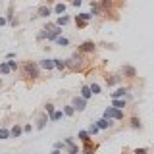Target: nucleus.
<instances>
[{
  "instance_id": "f257e3e1",
  "label": "nucleus",
  "mask_w": 154,
  "mask_h": 154,
  "mask_svg": "<svg viewBox=\"0 0 154 154\" xmlns=\"http://www.w3.org/2000/svg\"><path fill=\"white\" fill-rule=\"evenodd\" d=\"M23 73H25V77L37 79L38 77V66L35 62H25V64H23Z\"/></svg>"
},
{
  "instance_id": "f03ea898",
  "label": "nucleus",
  "mask_w": 154,
  "mask_h": 154,
  "mask_svg": "<svg viewBox=\"0 0 154 154\" xmlns=\"http://www.w3.org/2000/svg\"><path fill=\"white\" fill-rule=\"evenodd\" d=\"M102 118H106V119H123V110H116V108H106L104 110V116Z\"/></svg>"
},
{
  "instance_id": "7ed1b4c3",
  "label": "nucleus",
  "mask_w": 154,
  "mask_h": 154,
  "mask_svg": "<svg viewBox=\"0 0 154 154\" xmlns=\"http://www.w3.org/2000/svg\"><path fill=\"white\" fill-rule=\"evenodd\" d=\"M93 17L91 14H79V16L75 17V25L79 27V29H85L87 25H89V19Z\"/></svg>"
},
{
  "instance_id": "20e7f679",
  "label": "nucleus",
  "mask_w": 154,
  "mask_h": 154,
  "mask_svg": "<svg viewBox=\"0 0 154 154\" xmlns=\"http://www.w3.org/2000/svg\"><path fill=\"white\" fill-rule=\"evenodd\" d=\"M66 67H71V69H79L81 67V56L73 54L69 60H66Z\"/></svg>"
},
{
  "instance_id": "39448f33",
  "label": "nucleus",
  "mask_w": 154,
  "mask_h": 154,
  "mask_svg": "<svg viewBox=\"0 0 154 154\" xmlns=\"http://www.w3.org/2000/svg\"><path fill=\"white\" fill-rule=\"evenodd\" d=\"M71 106H73V110H77V112H83V110L87 108V100L81 98V96H73V102H71Z\"/></svg>"
},
{
  "instance_id": "423d86ee",
  "label": "nucleus",
  "mask_w": 154,
  "mask_h": 154,
  "mask_svg": "<svg viewBox=\"0 0 154 154\" xmlns=\"http://www.w3.org/2000/svg\"><path fill=\"white\" fill-rule=\"evenodd\" d=\"M60 35H62V27L52 25L50 29H48V33H46V41H54V38L60 37Z\"/></svg>"
},
{
  "instance_id": "0eeeda50",
  "label": "nucleus",
  "mask_w": 154,
  "mask_h": 154,
  "mask_svg": "<svg viewBox=\"0 0 154 154\" xmlns=\"http://www.w3.org/2000/svg\"><path fill=\"white\" fill-rule=\"evenodd\" d=\"M96 50V45L93 41H85L79 45V52H94Z\"/></svg>"
},
{
  "instance_id": "6e6552de",
  "label": "nucleus",
  "mask_w": 154,
  "mask_h": 154,
  "mask_svg": "<svg viewBox=\"0 0 154 154\" xmlns=\"http://www.w3.org/2000/svg\"><path fill=\"white\" fill-rule=\"evenodd\" d=\"M66 144H67V152H69V154H79L81 152V148L73 143V139H71V137L66 139Z\"/></svg>"
},
{
  "instance_id": "1a4fd4ad",
  "label": "nucleus",
  "mask_w": 154,
  "mask_h": 154,
  "mask_svg": "<svg viewBox=\"0 0 154 154\" xmlns=\"http://www.w3.org/2000/svg\"><path fill=\"white\" fill-rule=\"evenodd\" d=\"M37 66H38V69H46V71H52V69H54V62H52V60H48V58L41 60Z\"/></svg>"
},
{
  "instance_id": "9d476101",
  "label": "nucleus",
  "mask_w": 154,
  "mask_h": 154,
  "mask_svg": "<svg viewBox=\"0 0 154 154\" xmlns=\"http://www.w3.org/2000/svg\"><path fill=\"white\" fill-rule=\"evenodd\" d=\"M94 150H96V144L91 141V139L89 141H83V150H81L83 154H93Z\"/></svg>"
},
{
  "instance_id": "9b49d317",
  "label": "nucleus",
  "mask_w": 154,
  "mask_h": 154,
  "mask_svg": "<svg viewBox=\"0 0 154 154\" xmlns=\"http://www.w3.org/2000/svg\"><path fill=\"white\" fill-rule=\"evenodd\" d=\"M127 93H129V87H119V89H116L112 93V98H123Z\"/></svg>"
},
{
  "instance_id": "f8f14e48",
  "label": "nucleus",
  "mask_w": 154,
  "mask_h": 154,
  "mask_svg": "<svg viewBox=\"0 0 154 154\" xmlns=\"http://www.w3.org/2000/svg\"><path fill=\"white\" fill-rule=\"evenodd\" d=\"M125 106H127L125 98H112V108H116V110H125Z\"/></svg>"
},
{
  "instance_id": "ddd939ff",
  "label": "nucleus",
  "mask_w": 154,
  "mask_h": 154,
  "mask_svg": "<svg viewBox=\"0 0 154 154\" xmlns=\"http://www.w3.org/2000/svg\"><path fill=\"white\" fill-rule=\"evenodd\" d=\"M96 123V127H98V129H108V127H112V119H106V118H100L98 119V122H94Z\"/></svg>"
},
{
  "instance_id": "4468645a",
  "label": "nucleus",
  "mask_w": 154,
  "mask_h": 154,
  "mask_svg": "<svg viewBox=\"0 0 154 154\" xmlns=\"http://www.w3.org/2000/svg\"><path fill=\"white\" fill-rule=\"evenodd\" d=\"M122 73H123L125 77H129V79H133V77H137V69H135V67H131V66H123Z\"/></svg>"
},
{
  "instance_id": "2eb2a0df",
  "label": "nucleus",
  "mask_w": 154,
  "mask_h": 154,
  "mask_svg": "<svg viewBox=\"0 0 154 154\" xmlns=\"http://www.w3.org/2000/svg\"><path fill=\"white\" fill-rule=\"evenodd\" d=\"M104 79H106V85L112 87V85H116V83H119V81H122V77H119V75H106Z\"/></svg>"
},
{
  "instance_id": "dca6fc26",
  "label": "nucleus",
  "mask_w": 154,
  "mask_h": 154,
  "mask_svg": "<svg viewBox=\"0 0 154 154\" xmlns=\"http://www.w3.org/2000/svg\"><path fill=\"white\" fill-rule=\"evenodd\" d=\"M48 123V116L46 114H41L37 119V129H45V125Z\"/></svg>"
},
{
  "instance_id": "f3484780",
  "label": "nucleus",
  "mask_w": 154,
  "mask_h": 154,
  "mask_svg": "<svg viewBox=\"0 0 154 154\" xmlns=\"http://www.w3.org/2000/svg\"><path fill=\"white\" fill-rule=\"evenodd\" d=\"M48 16H50V8H48V6H41V8L37 10V16L35 17H48Z\"/></svg>"
},
{
  "instance_id": "a211bd4d",
  "label": "nucleus",
  "mask_w": 154,
  "mask_h": 154,
  "mask_svg": "<svg viewBox=\"0 0 154 154\" xmlns=\"http://www.w3.org/2000/svg\"><path fill=\"white\" fill-rule=\"evenodd\" d=\"M21 133H23V129H21V125H17V123L14 125L12 129H10V137H16V139H17Z\"/></svg>"
},
{
  "instance_id": "6ab92c4d",
  "label": "nucleus",
  "mask_w": 154,
  "mask_h": 154,
  "mask_svg": "<svg viewBox=\"0 0 154 154\" xmlns=\"http://www.w3.org/2000/svg\"><path fill=\"white\" fill-rule=\"evenodd\" d=\"M52 62H54V69H66V60H60V58H54V60H52Z\"/></svg>"
},
{
  "instance_id": "aec40b11",
  "label": "nucleus",
  "mask_w": 154,
  "mask_h": 154,
  "mask_svg": "<svg viewBox=\"0 0 154 154\" xmlns=\"http://www.w3.org/2000/svg\"><path fill=\"white\" fill-rule=\"evenodd\" d=\"M81 98H85V100H89L91 98V96H93V94H91V91H89V85H85V87H81Z\"/></svg>"
},
{
  "instance_id": "412c9836",
  "label": "nucleus",
  "mask_w": 154,
  "mask_h": 154,
  "mask_svg": "<svg viewBox=\"0 0 154 154\" xmlns=\"http://www.w3.org/2000/svg\"><path fill=\"white\" fill-rule=\"evenodd\" d=\"M54 41H56V45H60V46H67V45H69V38H67V37H56L54 38Z\"/></svg>"
},
{
  "instance_id": "4be33fe9",
  "label": "nucleus",
  "mask_w": 154,
  "mask_h": 154,
  "mask_svg": "<svg viewBox=\"0 0 154 154\" xmlns=\"http://www.w3.org/2000/svg\"><path fill=\"white\" fill-rule=\"evenodd\" d=\"M64 118V112H54L52 116H48V122H60Z\"/></svg>"
},
{
  "instance_id": "5701e85b",
  "label": "nucleus",
  "mask_w": 154,
  "mask_h": 154,
  "mask_svg": "<svg viewBox=\"0 0 154 154\" xmlns=\"http://www.w3.org/2000/svg\"><path fill=\"white\" fill-rule=\"evenodd\" d=\"M62 112H64V116L71 118V116L75 114V110H73V106H71V104H67V106H64V110H62Z\"/></svg>"
},
{
  "instance_id": "b1692460",
  "label": "nucleus",
  "mask_w": 154,
  "mask_h": 154,
  "mask_svg": "<svg viewBox=\"0 0 154 154\" xmlns=\"http://www.w3.org/2000/svg\"><path fill=\"white\" fill-rule=\"evenodd\" d=\"M98 12H100V6H98V2H96V0H93V2H91V16H96Z\"/></svg>"
},
{
  "instance_id": "393cba45",
  "label": "nucleus",
  "mask_w": 154,
  "mask_h": 154,
  "mask_svg": "<svg viewBox=\"0 0 154 154\" xmlns=\"http://www.w3.org/2000/svg\"><path fill=\"white\" fill-rule=\"evenodd\" d=\"M67 23H69V17H67V16H60V17H58V21H56V25L58 27H64V25H67Z\"/></svg>"
},
{
  "instance_id": "a878e982",
  "label": "nucleus",
  "mask_w": 154,
  "mask_h": 154,
  "mask_svg": "<svg viewBox=\"0 0 154 154\" xmlns=\"http://www.w3.org/2000/svg\"><path fill=\"white\" fill-rule=\"evenodd\" d=\"M89 91H91V94H100V85L98 83H91Z\"/></svg>"
},
{
  "instance_id": "bb28decb",
  "label": "nucleus",
  "mask_w": 154,
  "mask_h": 154,
  "mask_svg": "<svg viewBox=\"0 0 154 154\" xmlns=\"http://www.w3.org/2000/svg\"><path fill=\"white\" fill-rule=\"evenodd\" d=\"M56 112V108H54V104L52 102H46V106H45V114H48V116H52Z\"/></svg>"
},
{
  "instance_id": "cd10ccee",
  "label": "nucleus",
  "mask_w": 154,
  "mask_h": 154,
  "mask_svg": "<svg viewBox=\"0 0 154 154\" xmlns=\"http://www.w3.org/2000/svg\"><path fill=\"white\" fill-rule=\"evenodd\" d=\"M0 73H2V75H8V73H12V71H10V67L6 66V62H0Z\"/></svg>"
},
{
  "instance_id": "c85d7f7f",
  "label": "nucleus",
  "mask_w": 154,
  "mask_h": 154,
  "mask_svg": "<svg viewBox=\"0 0 154 154\" xmlns=\"http://www.w3.org/2000/svg\"><path fill=\"white\" fill-rule=\"evenodd\" d=\"M6 139H10V129H0V141H6Z\"/></svg>"
},
{
  "instance_id": "c756f323",
  "label": "nucleus",
  "mask_w": 154,
  "mask_h": 154,
  "mask_svg": "<svg viewBox=\"0 0 154 154\" xmlns=\"http://www.w3.org/2000/svg\"><path fill=\"white\" fill-rule=\"evenodd\" d=\"M131 127L133 129H141L143 127V125H141V119H139V118H131Z\"/></svg>"
},
{
  "instance_id": "7c9ffc66",
  "label": "nucleus",
  "mask_w": 154,
  "mask_h": 154,
  "mask_svg": "<svg viewBox=\"0 0 154 154\" xmlns=\"http://www.w3.org/2000/svg\"><path fill=\"white\" fill-rule=\"evenodd\" d=\"M54 12H56V14H64V12H66V4H64V2H60V4H56V8H54Z\"/></svg>"
},
{
  "instance_id": "2f4dec72",
  "label": "nucleus",
  "mask_w": 154,
  "mask_h": 154,
  "mask_svg": "<svg viewBox=\"0 0 154 154\" xmlns=\"http://www.w3.org/2000/svg\"><path fill=\"white\" fill-rule=\"evenodd\" d=\"M98 131H100V129L96 127V123H91L89 129H87V133H89V135H94V133H98Z\"/></svg>"
},
{
  "instance_id": "473e14b6",
  "label": "nucleus",
  "mask_w": 154,
  "mask_h": 154,
  "mask_svg": "<svg viewBox=\"0 0 154 154\" xmlns=\"http://www.w3.org/2000/svg\"><path fill=\"white\" fill-rule=\"evenodd\" d=\"M6 66L10 67V71H16L17 69V62H14V60H6Z\"/></svg>"
},
{
  "instance_id": "72a5a7b5",
  "label": "nucleus",
  "mask_w": 154,
  "mask_h": 154,
  "mask_svg": "<svg viewBox=\"0 0 154 154\" xmlns=\"http://www.w3.org/2000/svg\"><path fill=\"white\" fill-rule=\"evenodd\" d=\"M79 139H81V141H89V139H91V135L87 133V131H79Z\"/></svg>"
},
{
  "instance_id": "f704fd0d",
  "label": "nucleus",
  "mask_w": 154,
  "mask_h": 154,
  "mask_svg": "<svg viewBox=\"0 0 154 154\" xmlns=\"http://www.w3.org/2000/svg\"><path fill=\"white\" fill-rule=\"evenodd\" d=\"M133 154H148V148H135Z\"/></svg>"
},
{
  "instance_id": "c9c22d12",
  "label": "nucleus",
  "mask_w": 154,
  "mask_h": 154,
  "mask_svg": "<svg viewBox=\"0 0 154 154\" xmlns=\"http://www.w3.org/2000/svg\"><path fill=\"white\" fill-rule=\"evenodd\" d=\"M21 129H23V133H31V131H33V125H31V123H27L25 127H21Z\"/></svg>"
},
{
  "instance_id": "e433bc0d",
  "label": "nucleus",
  "mask_w": 154,
  "mask_h": 154,
  "mask_svg": "<svg viewBox=\"0 0 154 154\" xmlns=\"http://www.w3.org/2000/svg\"><path fill=\"white\" fill-rule=\"evenodd\" d=\"M54 148H58V150H62V148H64V143H62V141L54 143Z\"/></svg>"
},
{
  "instance_id": "4c0bfd02",
  "label": "nucleus",
  "mask_w": 154,
  "mask_h": 154,
  "mask_svg": "<svg viewBox=\"0 0 154 154\" xmlns=\"http://www.w3.org/2000/svg\"><path fill=\"white\" fill-rule=\"evenodd\" d=\"M14 58H16V54H14V52H8V56H6V60H14Z\"/></svg>"
},
{
  "instance_id": "58836bf2",
  "label": "nucleus",
  "mask_w": 154,
  "mask_h": 154,
  "mask_svg": "<svg viewBox=\"0 0 154 154\" xmlns=\"http://www.w3.org/2000/svg\"><path fill=\"white\" fill-rule=\"evenodd\" d=\"M6 23H8V21H6V17H0V27H2V25H6Z\"/></svg>"
},
{
  "instance_id": "ea45409f",
  "label": "nucleus",
  "mask_w": 154,
  "mask_h": 154,
  "mask_svg": "<svg viewBox=\"0 0 154 154\" xmlns=\"http://www.w3.org/2000/svg\"><path fill=\"white\" fill-rule=\"evenodd\" d=\"M71 4L73 6H81V0H71Z\"/></svg>"
},
{
  "instance_id": "a19ab883",
  "label": "nucleus",
  "mask_w": 154,
  "mask_h": 154,
  "mask_svg": "<svg viewBox=\"0 0 154 154\" xmlns=\"http://www.w3.org/2000/svg\"><path fill=\"white\" fill-rule=\"evenodd\" d=\"M50 154H62V152H60V150H58V148H54V150H52Z\"/></svg>"
},
{
  "instance_id": "79ce46f5",
  "label": "nucleus",
  "mask_w": 154,
  "mask_h": 154,
  "mask_svg": "<svg viewBox=\"0 0 154 154\" xmlns=\"http://www.w3.org/2000/svg\"><path fill=\"white\" fill-rule=\"evenodd\" d=\"M0 87H2V79H0Z\"/></svg>"
},
{
  "instance_id": "37998d69",
  "label": "nucleus",
  "mask_w": 154,
  "mask_h": 154,
  "mask_svg": "<svg viewBox=\"0 0 154 154\" xmlns=\"http://www.w3.org/2000/svg\"><path fill=\"white\" fill-rule=\"evenodd\" d=\"M123 154H127V152H123Z\"/></svg>"
}]
</instances>
